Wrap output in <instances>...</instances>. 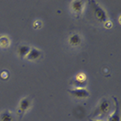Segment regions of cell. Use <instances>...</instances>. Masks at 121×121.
<instances>
[{"mask_svg": "<svg viewBox=\"0 0 121 121\" xmlns=\"http://www.w3.org/2000/svg\"><path fill=\"white\" fill-rule=\"evenodd\" d=\"M110 110H111V102L107 97H103L101 99V101L99 102L95 109L93 110V112L89 115L88 117H94V119H95L99 117H106L110 113Z\"/></svg>", "mask_w": 121, "mask_h": 121, "instance_id": "cell-1", "label": "cell"}, {"mask_svg": "<svg viewBox=\"0 0 121 121\" xmlns=\"http://www.w3.org/2000/svg\"><path fill=\"white\" fill-rule=\"evenodd\" d=\"M89 4H90L91 9L93 11V13L95 15V19L98 21L99 22L101 23H105L107 21H108V15L106 13V12L104 11V9L100 6L96 1H94V0H91L89 1Z\"/></svg>", "mask_w": 121, "mask_h": 121, "instance_id": "cell-2", "label": "cell"}, {"mask_svg": "<svg viewBox=\"0 0 121 121\" xmlns=\"http://www.w3.org/2000/svg\"><path fill=\"white\" fill-rule=\"evenodd\" d=\"M32 105V98L30 96H25L23 97L19 102V106L17 108L16 110V114L18 115V117L20 118L24 116V114L26 113L28 110H30V109L31 108Z\"/></svg>", "mask_w": 121, "mask_h": 121, "instance_id": "cell-3", "label": "cell"}, {"mask_svg": "<svg viewBox=\"0 0 121 121\" xmlns=\"http://www.w3.org/2000/svg\"><path fill=\"white\" fill-rule=\"evenodd\" d=\"M68 92L73 98L77 100H84L87 99L90 96V93L86 88H73V89H68Z\"/></svg>", "mask_w": 121, "mask_h": 121, "instance_id": "cell-4", "label": "cell"}, {"mask_svg": "<svg viewBox=\"0 0 121 121\" xmlns=\"http://www.w3.org/2000/svg\"><path fill=\"white\" fill-rule=\"evenodd\" d=\"M86 2L82 0H74L72 1L70 4V10L73 13V14L75 15L77 18H78L83 13L84 7H85Z\"/></svg>", "mask_w": 121, "mask_h": 121, "instance_id": "cell-5", "label": "cell"}, {"mask_svg": "<svg viewBox=\"0 0 121 121\" xmlns=\"http://www.w3.org/2000/svg\"><path fill=\"white\" fill-rule=\"evenodd\" d=\"M112 99L114 101L115 108L113 110V112L110 114V117H108L107 121H120V111H119V102L117 101V97L112 96Z\"/></svg>", "mask_w": 121, "mask_h": 121, "instance_id": "cell-6", "label": "cell"}, {"mask_svg": "<svg viewBox=\"0 0 121 121\" xmlns=\"http://www.w3.org/2000/svg\"><path fill=\"white\" fill-rule=\"evenodd\" d=\"M42 57V52L38 48L35 47H30V50L29 53L27 54V56L25 57L27 60L29 61H37V60H40V58Z\"/></svg>", "mask_w": 121, "mask_h": 121, "instance_id": "cell-7", "label": "cell"}, {"mask_svg": "<svg viewBox=\"0 0 121 121\" xmlns=\"http://www.w3.org/2000/svg\"><path fill=\"white\" fill-rule=\"evenodd\" d=\"M69 45L72 47H78L82 43V37L78 33H72L68 38Z\"/></svg>", "mask_w": 121, "mask_h": 121, "instance_id": "cell-8", "label": "cell"}, {"mask_svg": "<svg viewBox=\"0 0 121 121\" xmlns=\"http://www.w3.org/2000/svg\"><path fill=\"white\" fill-rule=\"evenodd\" d=\"M14 116L11 110H4L0 113V121H14Z\"/></svg>", "mask_w": 121, "mask_h": 121, "instance_id": "cell-9", "label": "cell"}, {"mask_svg": "<svg viewBox=\"0 0 121 121\" xmlns=\"http://www.w3.org/2000/svg\"><path fill=\"white\" fill-rule=\"evenodd\" d=\"M30 50V46L27 45H21L17 48V54L21 58H25Z\"/></svg>", "mask_w": 121, "mask_h": 121, "instance_id": "cell-10", "label": "cell"}, {"mask_svg": "<svg viewBox=\"0 0 121 121\" xmlns=\"http://www.w3.org/2000/svg\"><path fill=\"white\" fill-rule=\"evenodd\" d=\"M11 45V40L7 36H1L0 37V47L1 48H8Z\"/></svg>", "mask_w": 121, "mask_h": 121, "instance_id": "cell-11", "label": "cell"}, {"mask_svg": "<svg viewBox=\"0 0 121 121\" xmlns=\"http://www.w3.org/2000/svg\"><path fill=\"white\" fill-rule=\"evenodd\" d=\"M70 85L73 86L75 88H86L87 86V81L86 82H80L76 79H73L70 81Z\"/></svg>", "mask_w": 121, "mask_h": 121, "instance_id": "cell-12", "label": "cell"}, {"mask_svg": "<svg viewBox=\"0 0 121 121\" xmlns=\"http://www.w3.org/2000/svg\"><path fill=\"white\" fill-rule=\"evenodd\" d=\"M74 79L78 80V81H80V82H86L87 81L86 76V74L83 73V72L78 73V74L75 77V78H74Z\"/></svg>", "mask_w": 121, "mask_h": 121, "instance_id": "cell-13", "label": "cell"}, {"mask_svg": "<svg viewBox=\"0 0 121 121\" xmlns=\"http://www.w3.org/2000/svg\"><path fill=\"white\" fill-rule=\"evenodd\" d=\"M42 26H43V23L41 21H38V20L33 23V27L35 29H40V28H42Z\"/></svg>", "mask_w": 121, "mask_h": 121, "instance_id": "cell-14", "label": "cell"}, {"mask_svg": "<svg viewBox=\"0 0 121 121\" xmlns=\"http://www.w3.org/2000/svg\"><path fill=\"white\" fill-rule=\"evenodd\" d=\"M0 77L3 78V79H6V78H8V77H9V74H8L7 71H3L1 74H0Z\"/></svg>", "mask_w": 121, "mask_h": 121, "instance_id": "cell-15", "label": "cell"}, {"mask_svg": "<svg viewBox=\"0 0 121 121\" xmlns=\"http://www.w3.org/2000/svg\"><path fill=\"white\" fill-rule=\"evenodd\" d=\"M88 121H102V120H97V119H92V118H89V117H88Z\"/></svg>", "mask_w": 121, "mask_h": 121, "instance_id": "cell-16", "label": "cell"}]
</instances>
